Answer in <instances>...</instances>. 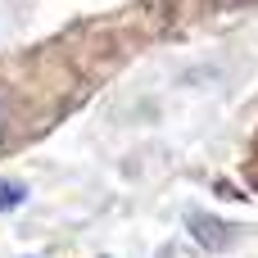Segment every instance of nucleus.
<instances>
[{
    "label": "nucleus",
    "instance_id": "nucleus-1",
    "mask_svg": "<svg viewBox=\"0 0 258 258\" xmlns=\"http://www.w3.org/2000/svg\"><path fill=\"white\" fill-rule=\"evenodd\" d=\"M14 195H23V186H18V190H14V186H0V209H9Z\"/></svg>",
    "mask_w": 258,
    "mask_h": 258
},
{
    "label": "nucleus",
    "instance_id": "nucleus-2",
    "mask_svg": "<svg viewBox=\"0 0 258 258\" xmlns=\"http://www.w3.org/2000/svg\"><path fill=\"white\" fill-rule=\"evenodd\" d=\"M222 5H245V0H222Z\"/></svg>",
    "mask_w": 258,
    "mask_h": 258
}]
</instances>
